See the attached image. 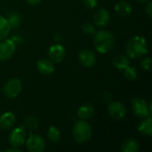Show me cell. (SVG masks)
Here are the masks:
<instances>
[{
  "instance_id": "1",
  "label": "cell",
  "mask_w": 152,
  "mask_h": 152,
  "mask_svg": "<svg viewBox=\"0 0 152 152\" xmlns=\"http://www.w3.org/2000/svg\"><path fill=\"white\" fill-rule=\"evenodd\" d=\"M126 49L130 58H140L148 53L147 41L143 37L134 36L127 42Z\"/></svg>"
},
{
  "instance_id": "2",
  "label": "cell",
  "mask_w": 152,
  "mask_h": 152,
  "mask_svg": "<svg viewBox=\"0 0 152 152\" xmlns=\"http://www.w3.org/2000/svg\"><path fill=\"white\" fill-rule=\"evenodd\" d=\"M94 35V44L99 53H107L111 51L115 44V37L111 32L108 30H101Z\"/></svg>"
},
{
  "instance_id": "3",
  "label": "cell",
  "mask_w": 152,
  "mask_h": 152,
  "mask_svg": "<svg viewBox=\"0 0 152 152\" xmlns=\"http://www.w3.org/2000/svg\"><path fill=\"white\" fill-rule=\"evenodd\" d=\"M72 134L74 139L77 142H86L92 136V127L86 121L81 119L75 123L72 130Z\"/></svg>"
},
{
  "instance_id": "4",
  "label": "cell",
  "mask_w": 152,
  "mask_h": 152,
  "mask_svg": "<svg viewBox=\"0 0 152 152\" xmlns=\"http://www.w3.org/2000/svg\"><path fill=\"white\" fill-rule=\"evenodd\" d=\"M131 107L134 113L140 118H146L151 114V105H148L146 100L142 98H134L131 102Z\"/></svg>"
},
{
  "instance_id": "5",
  "label": "cell",
  "mask_w": 152,
  "mask_h": 152,
  "mask_svg": "<svg viewBox=\"0 0 152 152\" xmlns=\"http://www.w3.org/2000/svg\"><path fill=\"white\" fill-rule=\"evenodd\" d=\"M22 85L20 79L18 78H12L7 81V83L4 86V94L7 98L13 99L16 98L20 93L21 92Z\"/></svg>"
},
{
  "instance_id": "6",
  "label": "cell",
  "mask_w": 152,
  "mask_h": 152,
  "mask_svg": "<svg viewBox=\"0 0 152 152\" xmlns=\"http://www.w3.org/2000/svg\"><path fill=\"white\" fill-rule=\"evenodd\" d=\"M26 147L29 152H43L45 149V142L38 134H30L26 142Z\"/></svg>"
},
{
  "instance_id": "7",
  "label": "cell",
  "mask_w": 152,
  "mask_h": 152,
  "mask_svg": "<svg viewBox=\"0 0 152 152\" xmlns=\"http://www.w3.org/2000/svg\"><path fill=\"white\" fill-rule=\"evenodd\" d=\"M26 141V133L23 126L14 128L9 134V142L12 147H21Z\"/></svg>"
},
{
  "instance_id": "8",
  "label": "cell",
  "mask_w": 152,
  "mask_h": 152,
  "mask_svg": "<svg viewBox=\"0 0 152 152\" xmlns=\"http://www.w3.org/2000/svg\"><path fill=\"white\" fill-rule=\"evenodd\" d=\"M108 111L110 117L116 120L124 118L126 114V106L120 102H110L108 105Z\"/></svg>"
},
{
  "instance_id": "9",
  "label": "cell",
  "mask_w": 152,
  "mask_h": 152,
  "mask_svg": "<svg viewBox=\"0 0 152 152\" xmlns=\"http://www.w3.org/2000/svg\"><path fill=\"white\" fill-rule=\"evenodd\" d=\"M16 49L15 43L12 39H4L0 43V60L5 61L12 56Z\"/></svg>"
},
{
  "instance_id": "10",
  "label": "cell",
  "mask_w": 152,
  "mask_h": 152,
  "mask_svg": "<svg viewBox=\"0 0 152 152\" xmlns=\"http://www.w3.org/2000/svg\"><path fill=\"white\" fill-rule=\"evenodd\" d=\"M78 60L83 66L86 68H92L96 62V56L92 50L84 49L79 52Z\"/></svg>"
},
{
  "instance_id": "11",
  "label": "cell",
  "mask_w": 152,
  "mask_h": 152,
  "mask_svg": "<svg viewBox=\"0 0 152 152\" xmlns=\"http://www.w3.org/2000/svg\"><path fill=\"white\" fill-rule=\"evenodd\" d=\"M48 55H49L50 60L53 62H61L65 58L66 52H65L64 47L61 45L56 44V45H52L49 48Z\"/></svg>"
},
{
  "instance_id": "12",
  "label": "cell",
  "mask_w": 152,
  "mask_h": 152,
  "mask_svg": "<svg viewBox=\"0 0 152 152\" xmlns=\"http://www.w3.org/2000/svg\"><path fill=\"white\" fill-rule=\"evenodd\" d=\"M110 20V14L106 9H99L95 12L94 15V21L98 27L106 26Z\"/></svg>"
},
{
  "instance_id": "13",
  "label": "cell",
  "mask_w": 152,
  "mask_h": 152,
  "mask_svg": "<svg viewBox=\"0 0 152 152\" xmlns=\"http://www.w3.org/2000/svg\"><path fill=\"white\" fill-rule=\"evenodd\" d=\"M37 70L44 75H50L54 71V64L51 60L41 59L37 63Z\"/></svg>"
},
{
  "instance_id": "14",
  "label": "cell",
  "mask_w": 152,
  "mask_h": 152,
  "mask_svg": "<svg viewBox=\"0 0 152 152\" xmlns=\"http://www.w3.org/2000/svg\"><path fill=\"white\" fill-rule=\"evenodd\" d=\"M16 118L13 113L5 112L0 117V128L4 130L10 129L15 124Z\"/></svg>"
},
{
  "instance_id": "15",
  "label": "cell",
  "mask_w": 152,
  "mask_h": 152,
  "mask_svg": "<svg viewBox=\"0 0 152 152\" xmlns=\"http://www.w3.org/2000/svg\"><path fill=\"white\" fill-rule=\"evenodd\" d=\"M115 11L118 15L127 17L132 13V5L126 1H119L115 4Z\"/></svg>"
},
{
  "instance_id": "16",
  "label": "cell",
  "mask_w": 152,
  "mask_h": 152,
  "mask_svg": "<svg viewBox=\"0 0 152 152\" xmlns=\"http://www.w3.org/2000/svg\"><path fill=\"white\" fill-rule=\"evenodd\" d=\"M94 109L93 107L92 104L86 103V104H83L82 106H80L77 110V116L80 119L83 120H86L92 118V116L94 115Z\"/></svg>"
},
{
  "instance_id": "17",
  "label": "cell",
  "mask_w": 152,
  "mask_h": 152,
  "mask_svg": "<svg viewBox=\"0 0 152 152\" xmlns=\"http://www.w3.org/2000/svg\"><path fill=\"white\" fill-rule=\"evenodd\" d=\"M112 64L115 68L118 69H124L126 67L130 66V60L127 56L124 54H118L113 57L112 59Z\"/></svg>"
},
{
  "instance_id": "18",
  "label": "cell",
  "mask_w": 152,
  "mask_h": 152,
  "mask_svg": "<svg viewBox=\"0 0 152 152\" xmlns=\"http://www.w3.org/2000/svg\"><path fill=\"white\" fill-rule=\"evenodd\" d=\"M152 121L151 116H148L144 118V120L142 121V123L138 126V131L143 135L151 136L152 135Z\"/></svg>"
},
{
  "instance_id": "19",
  "label": "cell",
  "mask_w": 152,
  "mask_h": 152,
  "mask_svg": "<svg viewBox=\"0 0 152 152\" xmlns=\"http://www.w3.org/2000/svg\"><path fill=\"white\" fill-rule=\"evenodd\" d=\"M138 150L139 143L134 139H127L121 145V151L123 152H136Z\"/></svg>"
},
{
  "instance_id": "20",
  "label": "cell",
  "mask_w": 152,
  "mask_h": 152,
  "mask_svg": "<svg viewBox=\"0 0 152 152\" xmlns=\"http://www.w3.org/2000/svg\"><path fill=\"white\" fill-rule=\"evenodd\" d=\"M11 26L8 23L6 18L0 15V41L6 38V37L9 35L11 30Z\"/></svg>"
},
{
  "instance_id": "21",
  "label": "cell",
  "mask_w": 152,
  "mask_h": 152,
  "mask_svg": "<svg viewBox=\"0 0 152 152\" xmlns=\"http://www.w3.org/2000/svg\"><path fill=\"white\" fill-rule=\"evenodd\" d=\"M47 137L53 142H57L61 138V132L56 126H50L47 130Z\"/></svg>"
},
{
  "instance_id": "22",
  "label": "cell",
  "mask_w": 152,
  "mask_h": 152,
  "mask_svg": "<svg viewBox=\"0 0 152 152\" xmlns=\"http://www.w3.org/2000/svg\"><path fill=\"white\" fill-rule=\"evenodd\" d=\"M24 125L28 130L35 131L38 127V120L34 116H28L24 120Z\"/></svg>"
},
{
  "instance_id": "23",
  "label": "cell",
  "mask_w": 152,
  "mask_h": 152,
  "mask_svg": "<svg viewBox=\"0 0 152 152\" xmlns=\"http://www.w3.org/2000/svg\"><path fill=\"white\" fill-rule=\"evenodd\" d=\"M8 23L10 24L11 28H17L20 23V17L16 12H11L6 19Z\"/></svg>"
},
{
  "instance_id": "24",
  "label": "cell",
  "mask_w": 152,
  "mask_h": 152,
  "mask_svg": "<svg viewBox=\"0 0 152 152\" xmlns=\"http://www.w3.org/2000/svg\"><path fill=\"white\" fill-rule=\"evenodd\" d=\"M123 70H124V76H125V77L126 79L132 81V80H134L137 77V72H136L135 68L128 66L126 69H124Z\"/></svg>"
},
{
  "instance_id": "25",
  "label": "cell",
  "mask_w": 152,
  "mask_h": 152,
  "mask_svg": "<svg viewBox=\"0 0 152 152\" xmlns=\"http://www.w3.org/2000/svg\"><path fill=\"white\" fill-rule=\"evenodd\" d=\"M82 29H83L84 33H86L87 35H94L95 34V28H94V25L89 22L84 23L82 25Z\"/></svg>"
},
{
  "instance_id": "26",
  "label": "cell",
  "mask_w": 152,
  "mask_h": 152,
  "mask_svg": "<svg viewBox=\"0 0 152 152\" xmlns=\"http://www.w3.org/2000/svg\"><path fill=\"white\" fill-rule=\"evenodd\" d=\"M151 60L150 57L145 58L142 61V67L144 70H150L151 69Z\"/></svg>"
},
{
  "instance_id": "27",
  "label": "cell",
  "mask_w": 152,
  "mask_h": 152,
  "mask_svg": "<svg viewBox=\"0 0 152 152\" xmlns=\"http://www.w3.org/2000/svg\"><path fill=\"white\" fill-rule=\"evenodd\" d=\"M83 3L88 9H94L97 5V0H83Z\"/></svg>"
},
{
  "instance_id": "28",
  "label": "cell",
  "mask_w": 152,
  "mask_h": 152,
  "mask_svg": "<svg viewBox=\"0 0 152 152\" xmlns=\"http://www.w3.org/2000/svg\"><path fill=\"white\" fill-rule=\"evenodd\" d=\"M146 13L148 14L149 17L152 16V3H149L146 7Z\"/></svg>"
},
{
  "instance_id": "29",
  "label": "cell",
  "mask_w": 152,
  "mask_h": 152,
  "mask_svg": "<svg viewBox=\"0 0 152 152\" xmlns=\"http://www.w3.org/2000/svg\"><path fill=\"white\" fill-rule=\"evenodd\" d=\"M25 1L30 5H35V4H37L38 3L41 2V0H25Z\"/></svg>"
},
{
  "instance_id": "30",
  "label": "cell",
  "mask_w": 152,
  "mask_h": 152,
  "mask_svg": "<svg viewBox=\"0 0 152 152\" xmlns=\"http://www.w3.org/2000/svg\"><path fill=\"white\" fill-rule=\"evenodd\" d=\"M5 151H9V152H20V150H19L18 148H15V147H13V148H12V149H7V150H5Z\"/></svg>"
},
{
  "instance_id": "31",
  "label": "cell",
  "mask_w": 152,
  "mask_h": 152,
  "mask_svg": "<svg viewBox=\"0 0 152 152\" xmlns=\"http://www.w3.org/2000/svg\"><path fill=\"white\" fill-rule=\"evenodd\" d=\"M136 1L141 2V3H144V2H147V1H149V0H136Z\"/></svg>"
}]
</instances>
